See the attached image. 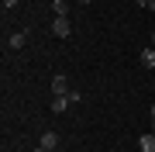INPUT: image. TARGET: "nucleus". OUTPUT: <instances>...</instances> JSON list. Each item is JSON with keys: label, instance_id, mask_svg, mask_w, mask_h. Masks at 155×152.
Returning <instances> with one entry per match:
<instances>
[{"label": "nucleus", "instance_id": "f257e3e1", "mask_svg": "<svg viewBox=\"0 0 155 152\" xmlns=\"http://www.w3.org/2000/svg\"><path fill=\"white\" fill-rule=\"evenodd\" d=\"M52 31H55L59 38H69V31H72V24H69V17H55V21H52Z\"/></svg>", "mask_w": 155, "mask_h": 152}, {"label": "nucleus", "instance_id": "f03ea898", "mask_svg": "<svg viewBox=\"0 0 155 152\" xmlns=\"http://www.w3.org/2000/svg\"><path fill=\"white\" fill-rule=\"evenodd\" d=\"M52 93H55V97H62V93H69V79L66 76H52Z\"/></svg>", "mask_w": 155, "mask_h": 152}, {"label": "nucleus", "instance_id": "7ed1b4c3", "mask_svg": "<svg viewBox=\"0 0 155 152\" xmlns=\"http://www.w3.org/2000/svg\"><path fill=\"white\" fill-rule=\"evenodd\" d=\"M138 145H141V152H155V131H145L138 138Z\"/></svg>", "mask_w": 155, "mask_h": 152}, {"label": "nucleus", "instance_id": "20e7f679", "mask_svg": "<svg viewBox=\"0 0 155 152\" xmlns=\"http://www.w3.org/2000/svg\"><path fill=\"white\" fill-rule=\"evenodd\" d=\"M41 145L48 149V152H55L59 149V135H55V131H45V135H41Z\"/></svg>", "mask_w": 155, "mask_h": 152}, {"label": "nucleus", "instance_id": "39448f33", "mask_svg": "<svg viewBox=\"0 0 155 152\" xmlns=\"http://www.w3.org/2000/svg\"><path fill=\"white\" fill-rule=\"evenodd\" d=\"M69 104H72V100H69V93H62V97H55V100H52V111H55V114H62Z\"/></svg>", "mask_w": 155, "mask_h": 152}, {"label": "nucleus", "instance_id": "423d86ee", "mask_svg": "<svg viewBox=\"0 0 155 152\" xmlns=\"http://www.w3.org/2000/svg\"><path fill=\"white\" fill-rule=\"evenodd\" d=\"M141 66L145 69H155V49H145L141 52Z\"/></svg>", "mask_w": 155, "mask_h": 152}, {"label": "nucleus", "instance_id": "0eeeda50", "mask_svg": "<svg viewBox=\"0 0 155 152\" xmlns=\"http://www.w3.org/2000/svg\"><path fill=\"white\" fill-rule=\"evenodd\" d=\"M24 42H28L24 31H14V35H11V49H24Z\"/></svg>", "mask_w": 155, "mask_h": 152}, {"label": "nucleus", "instance_id": "6e6552de", "mask_svg": "<svg viewBox=\"0 0 155 152\" xmlns=\"http://www.w3.org/2000/svg\"><path fill=\"white\" fill-rule=\"evenodd\" d=\"M52 11H55V17H66L69 7H66V0H52Z\"/></svg>", "mask_w": 155, "mask_h": 152}, {"label": "nucleus", "instance_id": "1a4fd4ad", "mask_svg": "<svg viewBox=\"0 0 155 152\" xmlns=\"http://www.w3.org/2000/svg\"><path fill=\"white\" fill-rule=\"evenodd\" d=\"M11 7H17V0H4V11H11Z\"/></svg>", "mask_w": 155, "mask_h": 152}, {"label": "nucleus", "instance_id": "9d476101", "mask_svg": "<svg viewBox=\"0 0 155 152\" xmlns=\"http://www.w3.org/2000/svg\"><path fill=\"white\" fill-rule=\"evenodd\" d=\"M152 131H155V104H152Z\"/></svg>", "mask_w": 155, "mask_h": 152}, {"label": "nucleus", "instance_id": "9b49d317", "mask_svg": "<svg viewBox=\"0 0 155 152\" xmlns=\"http://www.w3.org/2000/svg\"><path fill=\"white\" fill-rule=\"evenodd\" d=\"M148 11H155V0H148Z\"/></svg>", "mask_w": 155, "mask_h": 152}, {"label": "nucleus", "instance_id": "f8f14e48", "mask_svg": "<svg viewBox=\"0 0 155 152\" xmlns=\"http://www.w3.org/2000/svg\"><path fill=\"white\" fill-rule=\"evenodd\" d=\"M35 152H48V149H45V145H38V149H35Z\"/></svg>", "mask_w": 155, "mask_h": 152}, {"label": "nucleus", "instance_id": "ddd939ff", "mask_svg": "<svg viewBox=\"0 0 155 152\" xmlns=\"http://www.w3.org/2000/svg\"><path fill=\"white\" fill-rule=\"evenodd\" d=\"M76 4H83V7H86V4H90V0H76Z\"/></svg>", "mask_w": 155, "mask_h": 152}, {"label": "nucleus", "instance_id": "4468645a", "mask_svg": "<svg viewBox=\"0 0 155 152\" xmlns=\"http://www.w3.org/2000/svg\"><path fill=\"white\" fill-rule=\"evenodd\" d=\"M152 45H155V35H152Z\"/></svg>", "mask_w": 155, "mask_h": 152}]
</instances>
